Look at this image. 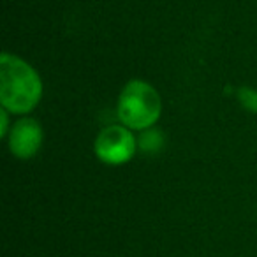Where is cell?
I'll list each match as a JSON object with an SVG mask.
<instances>
[{"label": "cell", "mask_w": 257, "mask_h": 257, "mask_svg": "<svg viewBox=\"0 0 257 257\" xmlns=\"http://www.w3.org/2000/svg\"><path fill=\"white\" fill-rule=\"evenodd\" d=\"M238 100L246 111L257 114V90L250 88V86H241L238 90Z\"/></svg>", "instance_id": "8992f818"}, {"label": "cell", "mask_w": 257, "mask_h": 257, "mask_svg": "<svg viewBox=\"0 0 257 257\" xmlns=\"http://www.w3.org/2000/svg\"><path fill=\"white\" fill-rule=\"evenodd\" d=\"M136 138L123 125H109L102 128L95 138L93 150L99 161L109 166H120L128 162L136 154Z\"/></svg>", "instance_id": "3957f363"}, {"label": "cell", "mask_w": 257, "mask_h": 257, "mask_svg": "<svg viewBox=\"0 0 257 257\" xmlns=\"http://www.w3.org/2000/svg\"><path fill=\"white\" fill-rule=\"evenodd\" d=\"M164 147V134L157 128H147L140 138V148L147 154H159Z\"/></svg>", "instance_id": "5b68a950"}, {"label": "cell", "mask_w": 257, "mask_h": 257, "mask_svg": "<svg viewBox=\"0 0 257 257\" xmlns=\"http://www.w3.org/2000/svg\"><path fill=\"white\" fill-rule=\"evenodd\" d=\"M116 111L125 127L134 131H147L161 116V95L147 81L131 79L121 88Z\"/></svg>", "instance_id": "7a4b0ae2"}, {"label": "cell", "mask_w": 257, "mask_h": 257, "mask_svg": "<svg viewBox=\"0 0 257 257\" xmlns=\"http://www.w3.org/2000/svg\"><path fill=\"white\" fill-rule=\"evenodd\" d=\"M43 147V128L34 118H22L9 133V150L18 159H32Z\"/></svg>", "instance_id": "277c9868"}, {"label": "cell", "mask_w": 257, "mask_h": 257, "mask_svg": "<svg viewBox=\"0 0 257 257\" xmlns=\"http://www.w3.org/2000/svg\"><path fill=\"white\" fill-rule=\"evenodd\" d=\"M43 95V83L32 65L16 55L0 57V102L4 109L16 114L32 111Z\"/></svg>", "instance_id": "6da1fadb"}, {"label": "cell", "mask_w": 257, "mask_h": 257, "mask_svg": "<svg viewBox=\"0 0 257 257\" xmlns=\"http://www.w3.org/2000/svg\"><path fill=\"white\" fill-rule=\"evenodd\" d=\"M8 109L0 111V120H2V125H0V136L6 138L9 134V121H8Z\"/></svg>", "instance_id": "52a82bcc"}]
</instances>
